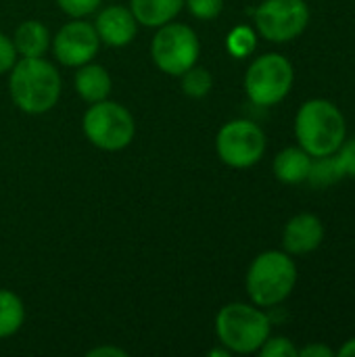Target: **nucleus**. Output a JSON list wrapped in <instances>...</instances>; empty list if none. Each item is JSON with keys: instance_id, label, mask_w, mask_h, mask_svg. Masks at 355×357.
<instances>
[{"instance_id": "obj_1", "label": "nucleus", "mask_w": 355, "mask_h": 357, "mask_svg": "<svg viewBox=\"0 0 355 357\" xmlns=\"http://www.w3.org/2000/svg\"><path fill=\"white\" fill-rule=\"evenodd\" d=\"M8 90L15 107L27 115H42L61 96V75L42 56H23L10 69Z\"/></svg>"}, {"instance_id": "obj_2", "label": "nucleus", "mask_w": 355, "mask_h": 357, "mask_svg": "<svg viewBox=\"0 0 355 357\" xmlns=\"http://www.w3.org/2000/svg\"><path fill=\"white\" fill-rule=\"evenodd\" d=\"M345 117L324 98L303 102L295 117V134L305 153L312 157L335 155L345 142Z\"/></svg>"}, {"instance_id": "obj_3", "label": "nucleus", "mask_w": 355, "mask_h": 357, "mask_svg": "<svg viewBox=\"0 0 355 357\" xmlns=\"http://www.w3.org/2000/svg\"><path fill=\"white\" fill-rule=\"evenodd\" d=\"M297 282L295 261L280 251H266L255 257L247 274V293L259 307L282 303Z\"/></svg>"}, {"instance_id": "obj_4", "label": "nucleus", "mask_w": 355, "mask_h": 357, "mask_svg": "<svg viewBox=\"0 0 355 357\" xmlns=\"http://www.w3.org/2000/svg\"><path fill=\"white\" fill-rule=\"evenodd\" d=\"M216 335L230 354H255L270 337V318L247 303H228L216 318Z\"/></svg>"}, {"instance_id": "obj_5", "label": "nucleus", "mask_w": 355, "mask_h": 357, "mask_svg": "<svg viewBox=\"0 0 355 357\" xmlns=\"http://www.w3.org/2000/svg\"><path fill=\"white\" fill-rule=\"evenodd\" d=\"M86 138L100 151H121L136 134V121L132 113L113 100H98L86 111L82 121Z\"/></svg>"}, {"instance_id": "obj_6", "label": "nucleus", "mask_w": 355, "mask_h": 357, "mask_svg": "<svg viewBox=\"0 0 355 357\" xmlns=\"http://www.w3.org/2000/svg\"><path fill=\"white\" fill-rule=\"evenodd\" d=\"M293 77L291 61L278 52H270L251 63L245 75V90L257 107H272L289 94Z\"/></svg>"}, {"instance_id": "obj_7", "label": "nucleus", "mask_w": 355, "mask_h": 357, "mask_svg": "<svg viewBox=\"0 0 355 357\" xmlns=\"http://www.w3.org/2000/svg\"><path fill=\"white\" fill-rule=\"evenodd\" d=\"M201 54V42L197 33L184 23H165L153 38L151 56L155 65L169 75H182L188 71Z\"/></svg>"}, {"instance_id": "obj_8", "label": "nucleus", "mask_w": 355, "mask_h": 357, "mask_svg": "<svg viewBox=\"0 0 355 357\" xmlns=\"http://www.w3.org/2000/svg\"><path fill=\"white\" fill-rule=\"evenodd\" d=\"M218 157L236 169L255 165L266 153V134L264 130L249 119L228 121L216 138Z\"/></svg>"}, {"instance_id": "obj_9", "label": "nucleus", "mask_w": 355, "mask_h": 357, "mask_svg": "<svg viewBox=\"0 0 355 357\" xmlns=\"http://www.w3.org/2000/svg\"><path fill=\"white\" fill-rule=\"evenodd\" d=\"M310 8L303 0H266L255 10V25L270 42H289L303 33Z\"/></svg>"}, {"instance_id": "obj_10", "label": "nucleus", "mask_w": 355, "mask_h": 357, "mask_svg": "<svg viewBox=\"0 0 355 357\" xmlns=\"http://www.w3.org/2000/svg\"><path fill=\"white\" fill-rule=\"evenodd\" d=\"M100 48V38L94 29L92 23H86L82 19L65 23L54 40H52V50L59 63L67 67H82L90 63Z\"/></svg>"}, {"instance_id": "obj_11", "label": "nucleus", "mask_w": 355, "mask_h": 357, "mask_svg": "<svg viewBox=\"0 0 355 357\" xmlns=\"http://www.w3.org/2000/svg\"><path fill=\"white\" fill-rule=\"evenodd\" d=\"M94 29L103 44L113 46V48H123L136 38L138 21L130 8L113 4V6H107L96 17Z\"/></svg>"}, {"instance_id": "obj_12", "label": "nucleus", "mask_w": 355, "mask_h": 357, "mask_svg": "<svg viewBox=\"0 0 355 357\" xmlns=\"http://www.w3.org/2000/svg\"><path fill=\"white\" fill-rule=\"evenodd\" d=\"M324 238V226L320 218L312 213H299L285 226L282 245L291 255H305L320 247Z\"/></svg>"}, {"instance_id": "obj_13", "label": "nucleus", "mask_w": 355, "mask_h": 357, "mask_svg": "<svg viewBox=\"0 0 355 357\" xmlns=\"http://www.w3.org/2000/svg\"><path fill=\"white\" fill-rule=\"evenodd\" d=\"M111 86H113L111 75L103 65L86 63L75 73V90H77L80 98L90 105L105 100L111 94Z\"/></svg>"}, {"instance_id": "obj_14", "label": "nucleus", "mask_w": 355, "mask_h": 357, "mask_svg": "<svg viewBox=\"0 0 355 357\" xmlns=\"http://www.w3.org/2000/svg\"><path fill=\"white\" fill-rule=\"evenodd\" d=\"M184 6V0H130V10L144 27H161L169 23Z\"/></svg>"}, {"instance_id": "obj_15", "label": "nucleus", "mask_w": 355, "mask_h": 357, "mask_svg": "<svg viewBox=\"0 0 355 357\" xmlns=\"http://www.w3.org/2000/svg\"><path fill=\"white\" fill-rule=\"evenodd\" d=\"M312 167V155L303 149L289 146L280 151L274 159V174L285 184H301L308 180Z\"/></svg>"}, {"instance_id": "obj_16", "label": "nucleus", "mask_w": 355, "mask_h": 357, "mask_svg": "<svg viewBox=\"0 0 355 357\" xmlns=\"http://www.w3.org/2000/svg\"><path fill=\"white\" fill-rule=\"evenodd\" d=\"M13 42L21 56H42L50 46V31L44 23L29 19L17 27Z\"/></svg>"}, {"instance_id": "obj_17", "label": "nucleus", "mask_w": 355, "mask_h": 357, "mask_svg": "<svg viewBox=\"0 0 355 357\" xmlns=\"http://www.w3.org/2000/svg\"><path fill=\"white\" fill-rule=\"evenodd\" d=\"M23 318H25V307L19 295L0 289V339L13 337L21 328Z\"/></svg>"}, {"instance_id": "obj_18", "label": "nucleus", "mask_w": 355, "mask_h": 357, "mask_svg": "<svg viewBox=\"0 0 355 357\" xmlns=\"http://www.w3.org/2000/svg\"><path fill=\"white\" fill-rule=\"evenodd\" d=\"M341 178H345L337 157L326 155V157H318V161H312L308 180L312 182V186L316 188H324V186H333L337 184Z\"/></svg>"}, {"instance_id": "obj_19", "label": "nucleus", "mask_w": 355, "mask_h": 357, "mask_svg": "<svg viewBox=\"0 0 355 357\" xmlns=\"http://www.w3.org/2000/svg\"><path fill=\"white\" fill-rule=\"evenodd\" d=\"M182 90L184 94L192 96V98H203L209 94L211 86H213V77L207 69L203 67H190L188 71H184L182 75Z\"/></svg>"}, {"instance_id": "obj_20", "label": "nucleus", "mask_w": 355, "mask_h": 357, "mask_svg": "<svg viewBox=\"0 0 355 357\" xmlns=\"http://www.w3.org/2000/svg\"><path fill=\"white\" fill-rule=\"evenodd\" d=\"M255 33L251 27L247 25H241V27H234L230 33H228V40H226V46L230 50V54L243 59V56H249L253 50H255Z\"/></svg>"}, {"instance_id": "obj_21", "label": "nucleus", "mask_w": 355, "mask_h": 357, "mask_svg": "<svg viewBox=\"0 0 355 357\" xmlns=\"http://www.w3.org/2000/svg\"><path fill=\"white\" fill-rule=\"evenodd\" d=\"M259 354L262 357H297L299 349L287 337H268L266 343L259 347Z\"/></svg>"}, {"instance_id": "obj_22", "label": "nucleus", "mask_w": 355, "mask_h": 357, "mask_svg": "<svg viewBox=\"0 0 355 357\" xmlns=\"http://www.w3.org/2000/svg\"><path fill=\"white\" fill-rule=\"evenodd\" d=\"M188 10L197 17V19H216L222 8H224V0H184Z\"/></svg>"}, {"instance_id": "obj_23", "label": "nucleus", "mask_w": 355, "mask_h": 357, "mask_svg": "<svg viewBox=\"0 0 355 357\" xmlns=\"http://www.w3.org/2000/svg\"><path fill=\"white\" fill-rule=\"evenodd\" d=\"M103 0H56L63 13H67L73 19H82L90 13H94L100 6Z\"/></svg>"}, {"instance_id": "obj_24", "label": "nucleus", "mask_w": 355, "mask_h": 357, "mask_svg": "<svg viewBox=\"0 0 355 357\" xmlns=\"http://www.w3.org/2000/svg\"><path fill=\"white\" fill-rule=\"evenodd\" d=\"M17 63V48H15V42L0 33V73H6L13 69V65Z\"/></svg>"}, {"instance_id": "obj_25", "label": "nucleus", "mask_w": 355, "mask_h": 357, "mask_svg": "<svg viewBox=\"0 0 355 357\" xmlns=\"http://www.w3.org/2000/svg\"><path fill=\"white\" fill-rule=\"evenodd\" d=\"M337 153H339L337 161H339L343 174L349 176V178H355V138L349 140V142H343Z\"/></svg>"}, {"instance_id": "obj_26", "label": "nucleus", "mask_w": 355, "mask_h": 357, "mask_svg": "<svg viewBox=\"0 0 355 357\" xmlns=\"http://www.w3.org/2000/svg\"><path fill=\"white\" fill-rule=\"evenodd\" d=\"M337 354L331 349V347H326V345H310V347H303L297 357H335Z\"/></svg>"}, {"instance_id": "obj_27", "label": "nucleus", "mask_w": 355, "mask_h": 357, "mask_svg": "<svg viewBox=\"0 0 355 357\" xmlns=\"http://www.w3.org/2000/svg\"><path fill=\"white\" fill-rule=\"evenodd\" d=\"M88 357H128V351L119 349V347H94L88 351Z\"/></svg>"}, {"instance_id": "obj_28", "label": "nucleus", "mask_w": 355, "mask_h": 357, "mask_svg": "<svg viewBox=\"0 0 355 357\" xmlns=\"http://www.w3.org/2000/svg\"><path fill=\"white\" fill-rule=\"evenodd\" d=\"M337 356L339 357H355V339L352 341H347L339 351H337Z\"/></svg>"}, {"instance_id": "obj_29", "label": "nucleus", "mask_w": 355, "mask_h": 357, "mask_svg": "<svg viewBox=\"0 0 355 357\" xmlns=\"http://www.w3.org/2000/svg\"><path fill=\"white\" fill-rule=\"evenodd\" d=\"M209 356L211 357H228L230 356V351H228V349H211V351H209Z\"/></svg>"}]
</instances>
